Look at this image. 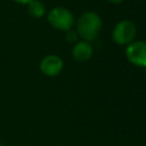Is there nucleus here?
I'll use <instances>...</instances> for the list:
<instances>
[{
	"instance_id": "obj_3",
	"label": "nucleus",
	"mask_w": 146,
	"mask_h": 146,
	"mask_svg": "<svg viewBox=\"0 0 146 146\" xmlns=\"http://www.w3.org/2000/svg\"><path fill=\"white\" fill-rule=\"evenodd\" d=\"M136 34H137L136 25L131 21L123 19L115 25L113 30V40L117 44L128 46L135 40Z\"/></svg>"
},
{
	"instance_id": "obj_11",
	"label": "nucleus",
	"mask_w": 146,
	"mask_h": 146,
	"mask_svg": "<svg viewBox=\"0 0 146 146\" xmlns=\"http://www.w3.org/2000/svg\"><path fill=\"white\" fill-rule=\"evenodd\" d=\"M0 146H3V145H2V144H1V143H0Z\"/></svg>"
},
{
	"instance_id": "obj_6",
	"label": "nucleus",
	"mask_w": 146,
	"mask_h": 146,
	"mask_svg": "<svg viewBox=\"0 0 146 146\" xmlns=\"http://www.w3.org/2000/svg\"><path fill=\"white\" fill-rule=\"evenodd\" d=\"M94 52L92 46L88 41H79L72 49V56L76 62H87L91 58Z\"/></svg>"
},
{
	"instance_id": "obj_2",
	"label": "nucleus",
	"mask_w": 146,
	"mask_h": 146,
	"mask_svg": "<svg viewBox=\"0 0 146 146\" xmlns=\"http://www.w3.org/2000/svg\"><path fill=\"white\" fill-rule=\"evenodd\" d=\"M49 24L59 31H68L74 25L73 14L64 7H55L48 13Z\"/></svg>"
},
{
	"instance_id": "obj_4",
	"label": "nucleus",
	"mask_w": 146,
	"mask_h": 146,
	"mask_svg": "<svg viewBox=\"0 0 146 146\" xmlns=\"http://www.w3.org/2000/svg\"><path fill=\"white\" fill-rule=\"evenodd\" d=\"M125 56L131 64L139 67H146V42L132 41L127 46Z\"/></svg>"
},
{
	"instance_id": "obj_10",
	"label": "nucleus",
	"mask_w": 146,
	"mask_h": 146,
	"mask_svg": "<svg viewBox=\"0 0 146 146\" xmlns=\"http://www.w3.org/2000/svg\"><path fill=\"white\" fill-rule=\"evenodd\" d=\"M107 1H110L111 3H120V2H122L123 0H107Z\"/></svg>"
},
{
	"instance_id": "obj_7",
	"label": "nucleus",
	"mask_w": 146,
	"mask_h": 146,
	"mask_svg": "<svg viewBox=\"0 0 146 146\" xmlns=\"http://www.w3.org/2000/svg\"><path fill=\"white\" fill-rule=\"evenodd\" d=\"M29 14L34 18H41L46 14V7L40 0H33L27 5Z\"/></svg>"
},
{
	"instance_id": "obj_1",
	"label": "nucleus",
	"mask_w": 146,
	"mask_h": 146,
	"mask_svg": "<svg viewBox=\"0 0 146 146\" xmlns=\"http://www.w3.org/2000/svg\"><path fill=\"white\" fill-rule=\"evenodd\" d=\"M102 18L94 11L83 13L76 22V33L83 41H94L102 30Z\"/></svg>"
},
{
	"instance_id": "obj_8",
	"label": "nucleus",
	"mask_w": 146,
	"mask_h": 146,
	"mask_svg": "<svg viewBox=\"0 0 146 146\" xmlns=\"http://www.w3.org/2000/svg\"><path fill=\"white\" fill-rule=\"evenodd\" d=\"M65 38H66V41H67V42H70V43H73V42H76V41H78V38H79V35H78L76 31H73V30L71 29V30L66 31Z\"/></svg>"
},
{
	"instance_id": "obj_9",
	"label": "nucleus",
	"mask_w": 146,
	"mask_h": 146,
	"mask_svg": "<svg viewBox=\"0 0 146 146\" xmlns=\"http://www.w3.org/2000/svg\"><path fill=\"white\" fill-rule=\"evenodd\" d=\"M13 1H15V2H17V3H22V5H29L31 1H33V0H13Z\"/></svg>"
},
{
	"instance_id": "obj_5",
	"label": "nucleus",
	"mask_w": 146,
	"mask_h": 146,
	"mask_svg": "<svg viewBox=\"0 0 146 146\" xmlns=\"http://www.w3.org/2000/svg\"><path fill=\"white\" fill-rule=\"evenodd\" d=\"M64 67V63L60 57L56 55H48L43 57L40 62V70L44 75L56 76L58 75Z\"/></svg>"
}]
</instances>
